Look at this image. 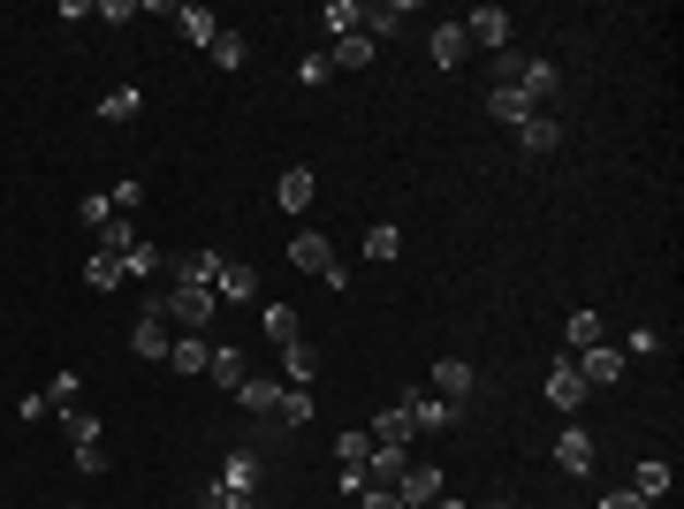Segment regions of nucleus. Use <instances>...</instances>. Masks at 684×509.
<instances>
[{"instance_id": "1", "label": "nucleus", "mask_w": 684, "mask_h": 509, "mask_svg": "<svg viewBox=\"0 0 684 509\" xmlns=\"http://www.w3.org/2000/svg\"><path fill=\"white\" fill-rule=\"evenodd\" d=\"M213 487H228V495H251V502H267V487H274V457H267L259 441H244V449H228V457H221Z\"/></svg>"}, {"instance_id": "2", "label": "nucleus", "mask_w": 684, "mask_h": 509, "mask_svg": "<svg viewBox=\"0 0 684 509\" xmlns=\"http://www.w3.org/2000/svg\"><path fill=\"white\" fill-rule=\"evenodd\" d=\"M161 312H168V328L198 335V328H213L221 297H213V289H198V282H168V289H161Z\"/></svg>"}, {"instance_id": "3", "label": "nucleus", "mask_w": 684, "mask_h": 509, "mask_svg": "<svg viewBox=\"0 0 684 509\" xmlns=\"http://www.w3.org/2000/svg\"><path fill=\"white\" fill-rule=\"evenodd\" d=\"M168 312H161V297L138 312V328H130V357H145V365H168Z\"/></svg>"}, {"instance_id": "4", "label": "nucleus", "mask_w": 684, "mask_h": 509, "mask_svg": "<svg viewBox=\"0 0 684 509\" xmlns=\"http://www.w3.org/2000/svg\"><path fill=\"white\" fill-rule=\"evenodd\" d=\"M449 495V480H441V464H403V480H396V502L403 509H426Z\"/></svg>"}, {"instance_id": "5", "label": "nucleus", "mask_w": 684, "mask_h": 509, "mask_svg": "<svg viewBox=\"0 0 684 509\" xmlns=\"http://www.w3.org/2000/svg\"><path fill=\"white\" fill-rule=\"evenodd\" d=\"M403 23H411V0H357V31H365L373 46H380V38H396Z\"/></svg>"}, {"instance_id": "6", "label": "nucleus", "mask_w": 684, "mask_h": 509, "mask_svg": "<svg viewBox=\"0 0 684 509\" xmlns=\"http://www.w3.org/2000/svg\"><path fill=\"white\" fill-rule=\"evenodd\" d=\"M570 365H578L586 388H616V380H624V350H616V342H593V350H578Z\"/></svg>"}, {"instance_id": "7", "label": "nucleus", "mask_w": 684, "mask_h": 509, "mask_svg": "<svg viewBox=\"0 0 684 509\" xmlns=\"http://www.w3.org/2000/svg\"><path fill=\"white\" fill-rule=\"evenodd\" d=\"M586 395H593V388L578 380V365H570V357H555V365H547V403H555L563 418H578V411H586Z\"/></svg>"}, {"instance_id": "8", "label": "nucleus", "mask_w": 684, "mask_h": 509, "mask_svg": "<svg viewBox=\"0 0 684 509\" xmlns=\"http://www.w3.org/2000/svg\"><path fill=\"white\" fill-rule=\"evenodd\" d=\"M510 31H517L510 8H472V15H464V38H472V46H487V54H503V46H510Z\"/></svg>"}, {"instance_id": "9", "label": "nucleus", "mask_w": 684, "mask_h": 509, "mask_svg": "<svg viewBox=\"0 0 684 509\" xmlns=\"http://www.w3.org/2000/svg\"><path fill=\"white\" fill-rule=\"evenodd\" d=\"M472 388H480V380H472V365H464V357H441V365H434V380H426V395H441V403H457V411L472 403Z\"/></svg>"}, {"instance_id": "10", "label": "nucleus", "mask_w": 684, "mask_h": 509, "mask_svg": "<svg viewBox=\"0 0 684 509\" xmlns=\"http://www.w3.org/2000/svg\"><path fill=\"white\" fill-rule=\"evenodd\" d=\"M517 92L532 99V115H547V99L563 92V76H555V61H547V54H532V61H524V76H517Z\"/></svg>"}, {"instance_id": "11", "label": "nucleus", "mask_w": 684, "mask_h": 509, "mask_svg": "<svg viewBox=\"0 0 684 509\" xmlns=\"http://www.w3.org/2000/svg\"><path fill=\"white\" fill-rule=\"evenodd\" d=\"M403 411H411V426H418V441H426V434H449V426L464 418L457 403H441V395H426V388H418V395H411Z\"/></svg>"}, {"instance_id": "12", "label": "nucleus", "mask_w": 684, "mask_h": 509, "mask_svg": "<svg viewBox=\"0 0 684 509\" xmlns=\"http://www.w3.org/2000/svg\"><path fill=\"white\" fill-rule=\"evenodd\" d=\"M555 464H563L570 480H586V472H593V434H586L578 418H570V426L555 434Z\"/></svg>"}, {"instance_id": "13", "label": "nucleus", "mask_w": 684, "mask_h": 509, "mask_svg": "<svg viewBox=\"0 0 684 509\" xmlns=\"http://www.w3.org/2000/svg\"><path fill=\"white\" fill-rule=\"evenodd\" d=\"M555 145H563V122H555V115H532V122H517V153H524V161H547Z\"/></svg>"}, {"instance_id": "14", "label": "nucleus", "mask_w": 684, "mask_h": 509, "mask_svg": "<svg viewBox=\"0 0 684 509\" xmlns=\"http://www.w3.org/2000/svg\"><path fill=\"white\" fill-rule=\"evenodd\" d=\"M290 267H305V274H328V267H335V244H328L320 228H297V236H290Z\"/></svg>"}, {"instance_id": "15", "label": "nucleus", "mask_w": 684, "mask_h": 509, "mask_svg": "<svg viewBox=\"0 0 684 509\" xmlns=\"http://www.w3.org/2000/svg\"><path fill=\"white\" fill-rule=\"evenodd\" d=\"M365 434H373V449H411V441H418V426H411V411H403V403H388Z\"/></svg>"}, {"instance_id": "16", "label": "nucleus", "mask_w": 684, "mask_h": 509, "mask_svg": "<svg viewBox=\"0 0 684 509\" xmlns=\"http://www.w3.org/2000/svg\"><path fill=\"white\" fill-rule=\"evenodd\" d=\"M168 15H175V31H182L190 46H213V38H221V15H213V8H198V0H175Z\"/></svg>"}, {"instance_id": "17", "label": "nucleus", "mask_w": 684, "mask_h": 509, "mask_svg": "<svg viewBox=\"0 0 684 509\" xmlns=\"http://www.w3.org/2000/svg\"><path fill=\"white\" fill-rule=\"evenodd\" d=\"M236 403H244V418H259V426H274V403H282V380H259V372H251V380L236 388Z\"/></svg>"}, {"instance_id": "18", "label": "nucleus", "mask_w": 684, "mask_h": 509, "mask_svg": "<svg viewBox=\"0 0 684 509\" xmlns=\"http://www.w3.org/2000/svg\"><path fill=\"white\" fill-rule=\"evenodd\" d=\"M328 69H335V76H357V69H373V38H365V31L335 38V46H328Z\"/></svg>"}, {"instance_id": "19", "label": "nucleus", "mask_w": 684, "mask_h": 509, "mask_svg": "<svg viewBox=\"0 0 684 509\" xmlns=\"http://www.w3.org/2000/svg\"><path fill=\"white\" fill-rule=\"evenodd\" d=\"M487 122H503V130H517V122H532V99H524L517 84H495V92H487Z\"/></svg>"}, {"instance_id": "20", "label": "nucleus", "mask_w": 684, "mask_h": 509, "mask_svg": "<svg viewBox=\"0 0 684 509\" xmlns=\"http://www.w3.org/2000/svg\"><path fill=\"white\" fill-rule=\"evenodd\" d=\"M593 342H609V320H601V312H570V320H563V357H578V350H593Z\"/></svg>"}, {"instance_id": "21", "label": "nucleus", "mask_w": 684, "mask_h": 509, "mask_svg": "<svg viewBox=\"0 0 684 509\" xmlns=\"http://www.w3.org/2000/svg\"><path fill=\"white\" fill-rule=\"evenodd\" d=\"M259 328H267V342H274V350L305 342V320H297V305H267V312H259Z\"/></svg>"}, {"instance_id": "22", "label": "nucleus", "mask_w": 684, "mask_h": 509, "mask_svg": "<svg viewBox=\"0 0 684 509\" xmlns=\"http://www.w3.org/2000/svg\"><path fill=\"white\" fill-rule=\"evenodd\" d=\"M312 372H320V350L312 342H290L282 350V388H312Z\"/></svg>"}, {"instance_id": "23", "label": "nucleus", "mask_w": 684, "mask_h": 509, "mask_svg": "<svg viewBox=\"0 0 684 509\" xmlns=\"http://www.w3.org/2000/svg\"><path fill=\"white\" fill-rule=\"evenodd\" d=\"M274 426H282V434H305V426H312V388H282Z\"/></svg>"}, {"instance_id": "24", "label": "nucleus", "mask_w": 684, "mask_h": 509, "mask_svg": "<svg viewBox=\"0 0 684 509\" xmlns=\"http://www.w3.org/2000/svg\"><path fill=\"white\" fill-rule=\"evenodd\" d=\"M92 236H99L92 251H107V259H130V251H138V228H130V213H115V221H107V228H92Z\"/></svg>"}, {"instance_id": "25", "label": "nucleus", "mask_w": 684, "mask_h": 509, "mask_svg": "<svg viewBox=\"0 0 684 509\" xmlns=\"http://www.w3.org/2000/svg\"><path fill=\"white\" fill-rule=\"evenodd\" d=\"M221 267H228L221 251H190V259H175V282H198V289H213V282H221Z\"/></svg>"}, {"instance_id": "26", "label": "nucleus", "mask_w": 684, "mask_h": 509, "mask_svg": "<svg viewBox=\"0 0 684 509\" xmlns=\"http://www.w3.org/2000/svg\"><path fill=\"white\" fill-rule=\"evenodd\" d=\"M205 357H213V342H205V335H175L168 342V365L182 372V380H190V372H205Z\"/></svg>"}, {"instance_id": "27", "label": "nucleus", "mask_w": 684, "mask_h": 509, "mask_svg": "<svg viewBox=\"0 0 684 509\" xmlns=\"http://www.w3.org/2000/svg\"><path fill=\"white\" fill-rule=\"evenodd\" d=\"M464 54H472V38H464V23H434V61H441V69H457Z\"/></svg>"}, {"instance_id": "28", "label": "nucleus", "mask_w": 684, "mask_h": 509, "mask_svg": "<svg viewBox=\"0 0 684 509\" xmlns=\"http://www.w3.org/2000/svg\"><path fill=\"white\" fill-rule=\"evenodd\" d=\"M213 297H221V305H244V297H259V274H251V267H221Z\"/></svg>"}, {"instance_id": "29", "label": "nucleus", "mask_w": 684, "mask_h": 509, "mask_svg": "<svg viewBox=\"0 0 684 509\" xmlns=\"http://www.w3.org/2000/svg\"><path fill=\"white\" fill-rule=\"evenodd\" d=\"M274 205L305 213V205H312V168H290V175H282V182H274Z\"/></svg>"}, {"instance_id": "30", "label": "nucleus", "mask_w": 684, "mask_h": 509, "mask_svg": "<svg viewBox=\"0 0 684 509\" xmlns=\"http://www.w3.org/2000/svg\"><path fill=\"white\" fill-rule=\"evenodd\" d=\"M205 54H213V69H244V61H251V38H244V31H221Z\"/></svg>"}, {"instance_id": "31", "label": "nucleus", "mask_w": 684, "mask_h": 509, "mask_svg": "<svg viewBox=\"0 0 684 509\" xmlns=\"http://www.w3.org/2000/svg\"><path fill=\"white\" fill-rule=\"evenodd\" d=\"M138 115H145V92H130V84L99 99V122H138Z\"/></svg>"}, {"instance_id": "32", "label": "nucleus", "mask_w": 684, "mask_h": 509, "mask_svg": "<svg viewBox=\"0 0 684 509\" xmlns=\"http://www.w3.org/2000/svg\"><path fill=\"white\" fill-rule=\"evenodd\" d=\"M396 251H403V228H396V221H380V228H365V259H373V267H388Z\"/></svg>"}, {"instance_id": "33", "label": "nucleus", "mask_w": 684, "mask_h": 509, "mask_svg": "<svg viewBox=\"0 0 684 509\" xmlns=\"http://www.w3.org/2000/svg\"><path fill=\"white\" fill-rule=\"evenodd\" d=\"M670 480H677V472H670L662 457H647V464H639V480H632V495H647V502H662V495H670Z\"/></svg>"}, {"instance_id": "34", "label": "nucleus", "mask_w": 684, "mask_h": 509, "mask_svg": "<svg viewBox=\"0 0 684 509\" xmlns=\"http://www.w3.org/2000/svg\"><path fill=\"white\" fill-rule=\"evenodd\" d=\"M161 267H168V259H161V244H145V236H138V251L122 259V274H130V282H153Z\"/></svg>"}, {"instance_id": "35", "label": "nucleus", "mask_w": 684, "mask_h": 509, "mask_svg": "<svg viewBox=\"0 0 684 509\" xmlns=\"http://www.w3.org/2000/svg\"><path fill=\"white\" fill-rule=\"evenodd\" d=\"M205 372H213V380H221V388H228V395H236V388H244V380H251V372H244V357H236V350H213V357H205Z\"/></svg>"}, {"instance_id": "36", "label": "nucleus", "mask_w": 684, "mask_h": 509, "mask_svg": "<svg viewBox=\"0 0 684 509\" xmlns=\"http://www.w3.org/2000/svg\"><path fill=\"white\" fill-rule=\"evenodd\" d=\"M84 282H92V289H122V259L92 251V259H84Z\"/></svg>"}, {"instance_id": "37", "label": "nucleus", "mask_w": 684, "mask_h": 509, "mask_svg": "<svg viewBox=\"0 0 684 509\" xmlns=\"http://www.w3.org/2000/svg\"><path fill=\"white\" fill-rule=\"evenodd\" d=\"M320 23H328V38H350V31H357V0H328Z\"/></svg>"}, {"instance_id": "38", "label": "nucleus", "mask_w": 684, "mask_h": 509, "mask_svg": "<svg viewBox=\"0 0 684 509\" xmlns=\"http://www.w3.org/2000/svg\"><path fill=\"white\" fill-rule=\"evenodd\" d=\"M61 426H69V441H76V449H84V441H99V418H92L84 403H69V411H61Z\"/></svg>"}, {"instance_id": "39", "label": "nucleus", "mask_w": 684, "mask_h": 509, "mask_svg": "<svg viewBox=\"0 0 684 509\" xmlns=\"http://www.w3.org/2000/svg\"><path fill=\"white\" fill-rule=\"evenodd\" d=\"M198 509H267V502H251V495H228V487H213V480H205V487H198Z\"/></svg>"}, {"instance_id": "40", "label": "nucleus", "mask_w": 684, "mask_h": 509, "mask_svg": "<svg viewBox=\"0 0 684 509\" xmlns=\"http://www.w3.org/2000/svg\"><path fill=\"white\" fill-rule=\"evenodd\" d=\"M365 457H373V434H357V426H350V434L335 441V464H365Z\"/></svg>"}, {"instance_id": "41", "label": "nucleus", "mask_w": 684, "mask_h": 509, "mask_svg": "<svg viewBox=\"0 0 684 509\" xmlns=\"http://www.w3.org/2000/svg\"><path fill=\"white\" fill-rule=\"evenodd\" d=\"M76 213H84V228H107V221H115V198H107V190H92Z\"/></svg>"}, {"instance_id": "42", "label": "nucleus", "mask_w": 684, "mask_h": 509, "mask_svg": "<svg viewBox=\"0 0 684 509\" xmlns=\"http://www.w3.org/2000/svg\"><path fill=\"white\" fill-rule=\"evenodd\" d=\"M107 198H115V213H130V205H145V182H138V175H122Z\"/></svg>"}, {"instance_id": "43", "label": "nucleus", "mask_w": 684, "mask_h": 509, "mask_svg": "<svg viewBox=\"0 0 684 509\" xmlns=\"http://www.w3.org/2000/svg\"><path fill=\"white\" fill-rule=\"evenodd\" d=\"M76 388H84V380H76V372H54V380H46V395H54V403H61V411H69V403H84V395H76Z\"/></svg>"}, {"instance_id": "44", "label": "nucleus", "mask_w": 684, "mask_h": 509, "mask_svg": "<svg viewBox=\"0 0 684 509\" xmlns=\"http://www.w3.org/2000/svg\"><path fill=\"white\" fill-rule=\"evenodd\" d=\"M517 76H524V54L503 46V54H495V84H517Z\"/></svg>"}, {"instance_id": "45", "label": "nucleus", "mask_w": 684, "mask_h": 509, "mask_svg": "<svg viewBox=\"0 0 684 509\" xmlns=\"http://www.w3.org/2000/svg\"><path fill=\"white\" fill-rule=\"evenodd\" d=\"M328 76H335L328 54H305V61H297V84H328Z\"/></svg>"}, {"instance_id": "46", "label": "nucleus", "mask_w": 684, "mask_h": 509, "mask_svg": "<svg viewBox=\"0 0 684 509\" xmlns=\"http://www.w3.org/2000/svg\"><path fill=\"white\" fill-rule=\"evenodd\" d=\"M46 411H54V395H46V388H31V395L15 403V418H23V426H31V418H46Z\"/></svg>"}, {"instance_id": "47", "label": "nucleus", "mask_w": 684, "mask_h": 509, "mask_svg": "<svg viewBox=\"0 0 684 509\" xmlns=\"http://www.w3.org/2000/svg\"><path fill=\"white\" fill-rule=\"evenodd\" d=\"M92 15H99V23H130V15H138V0H99Z\"/></svg>"}, {"instance_id": "48", "label": "nucleus", "mask_w": 684, "mask_h": 509, "mask_svg": "<svg viewBox=\"0 0 684 509\" xmlns=\"http://www.w3.org/2000/svg\"><path fill=\"white\" fill-rule=\"evenodd\" d=\"M76 472H92V480H99V472H107V449H99V441H84V449H76Z\"/></svg>"}, {"instance_id": "49", "label": "nucleus", "mask_w": 684, "mask_h": 509, "mask_svg": "<svg viewBox=\"0 0 684 509\" xmlns=\"http://www.w3.org/2000/svg\"><path fill=\"white\" fill-rule=\"evenodd\" d=\"M601 509H654V502H647V495H632V487H609V495H601Z\"/></svg>"}, {"instance_id": "50", "label": "nucleus", "mask_w": 684, "mask_h": 509, "mask_svg": "<svg viewBox=\"0 0 684 509\" xmlns=\"http://www.w3.org/2000/svg\"><path fill=\"white\" fill-rule=\"evenodd\" d=\"M624 350H632V357H654V350H662V335H654V328H632V342H624Z\"/></svg>"}, {"instance_id": "51", "label": "nucleus", "mask_w": 684, "mask_h": 509, "mask_svg": "<svg viewBox=\"0 0 684 509\" xmlns=\"http://www.w3.org/2000/svg\"><path fill=\"white\" fill-rule=\"evenodd\" d=\"M365 509H403V502H396V487H373L365 480Z\"/></svg>"}, {"instance_id": "52", "label": "nucleus", "mask_w": 684, "mask_h": 509, "mask_svg": "<svg viewBox=\"0 0 684 509\" xmlns=\"http://www.w3.org/2000/svg\"><path fill=\"white\" fill-rule=\"evenodd\" d=\"M426 509H472V502H457V495H441V502H426Z\"/></svg>"}, {"instance_id": "53", "label": "nucleus", "mask_w": 684, "mask_h": 509, "mask_svg": "<svg viewBox=\"0 0 684 509\" xmlns=\"http://www.w3.org/2000/svg\"><path fill=\"white\" fill-rule=\"evenodd\" d=\"M487 509H517V502H510V495H503V502H487Z\"/></svg>"}]
</instances>
